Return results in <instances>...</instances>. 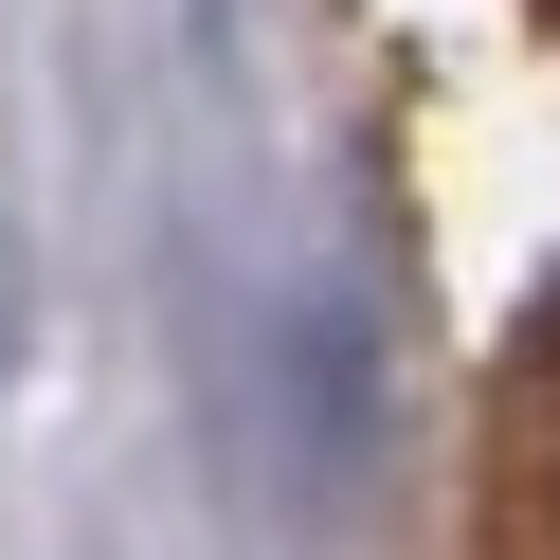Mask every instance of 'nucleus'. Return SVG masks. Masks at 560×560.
<instances>
[{
    "label": "nucleus",
    "instance_id": "nucleus-1",
    "mask_svg": "<svg viewBox=\"0 0 560 560\" xmlns=\"http://www.w3.org/2000/svg\"><path fill=\"white\" fill-rule=\"evenodd\" d=\"M488 470H506V524H524V542H560V290L524 307L506 380H488Z\"/></svg>",
    "mask_w": 560,
    "mask_h": 560
},
{
    "label": "nucleus",
    "instance_id": "nucleus-2",
    "mask_svg": "<svg viewBox=\"0 0 560 560\" xmlns=\"http://www.w3.org/2000/svg\"><path fill=\"white\" fill-rule=\"evenodd\" d=\"M542 19H560V0H542Z\"/></svg>",
    "mask_w": 560,
    "mask_h": 560
}]
</instances>
